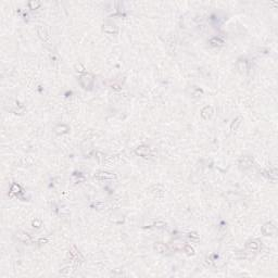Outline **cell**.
I'll return each mask as SVG.
<instances>
[{
  "label": "cell",
  "mask_w": 278,
  "mask_h": 278,
  "mask_svg": "<svg viewBox=\"0 0 278 278\" xmlns=\"http://www.w3.org/2000/svg\"><path fill=\"white\" fill-rule=\"evenodd\" d=\"M37 34L38 36L42 38L45 42H51V36H50L49 29L47 28L44 25H39L37 27Z\"/></svg>",
  "instance_id": "cell-1"
},
{
  "label": "cell",
  "mask_w": 278,
  "mask_h": 278,
  "mask_svg": "<svg viewBox=\"0 0 278 278\" xmlns=\"http://www.w3.org/2000/svg\"><path fill=\"white\" fill-rule=\"evenodd\" d=\"M92 80H94V77H92V74H85L83 75V76H80V78H79L80 85H82L84 88L90 87L92 84Z\"/></svg>",
  "instance_id": "cell-2"
},
{
  "label": "cell",
  "mask_w": 278,
  "mask_h": 278,
  "mask_svg": "<svg viewBox=\"0 0 278 278\" xmlns=\"http://www.w3.org/2000/svg\"><path fill=\"white\" fill-rule=\"evenodd\" d=\"M103 31L108 34H115L117 33L119 29H117L116 25L112 24V23H107V24L103 25Z\"/></svg>",
  "instance_id": "cell-5"
},
{
  "label": "cell",
  "mask_w": 278,
  "mask_h": 278,
  "mask_svg": "<svg viewBox=\"0 0 278 278\" xmlns=\"http://www.w3.org/2000/svg\"><path fill=\"white\" fill-rule=\"evenodd\" d=\"M39 6H40V2H35V1L29 2V8L31 9H36L37 7H39Z\"/></svg>",
  "instance_id": "cell-17"
},
{
  "label": "cell",
  "mask_w": 278,
  "mask_h": 278,
  "mask_svg": "<svg viewBox=\"0 0 278 278\" xmlns=\"http://www.w3.org/2000/svg\"><path fill=\"white\" fill-rule=\"evenodd\" d=\"M33 225H34V226H35V225H37V227H39V225H40V220H36V222L34 220Z\"/></svg>",
  "instance_id": "cell-19"
},
{
  "label": "cell",
  "mask_w": 278,
  "mask_h": 278,
  "mask_svg": "<svg viewBox=\"0 0 278 278\" xmlns=\"http://www.w3.org/2000/svg\"><path fill=\"white\" fill-rule=\"evenodd\" d=\"M136 153L141 155V157H145L147 158L148 155H150V148L149 147H146V146H141V147H138L136 149Z\"/></svg>",
  "instance_id": "cell-6"
},
{
  "label": "cell",
  "mask_w": 278,
  "mask_h": 278,
  "mask_svg": "<svg viewBox=\"0 0 278 278\" xmlns=\"http://www.w3.org/2000/svg\"><path fill=\"white\" fill-rule=\"evenodd\" d=\"M154 249L157 250L158 252H160V253H164V252L167 251L166 245H164V243H162V242H157V243L154 245Z\"/></svg>",
  "instance_id": "cell-10"
},
{
  "label": "cell",
  "mask_w": 278,
  "mask_h": 278,
  "mask_svg": "<svg viewBox=\"0 0 278 278\" xmlns=\"http://www.w3.org/2000/svg\"><path fill=\"white\" fill-rule=\"evenodd\" d=\"M240 165L243 166V168L250 167V166L252 165V159L249 158V157H243V159L240 160Z\"/></svg>",
  "instance_id": "cell-9"
},
{
  "label": "cell",
  "mask_w": 278,
  "mask_h": 278,
  "mask_svg": "<svg viewBox=\"0 0 278 278\" xmlns=\"http://www.w3.org/2000/svg\"><path fill=\"white\" fill-rule=\"evenodd\" d=\"M211 42L213 46H220V45H223V42L220 40V39H217V38H213V39H211V42Z\"/></svg>",
  "instance_id": "cell-13"
},
{
  "label": "cell",
  "mask_w": 278,
  "mask_h": 278,
  "mask_svg": "<svg viewBox=\"0 0 278 278\" xmlns=\"http://www.w3.org/2000/svg\"><path fill=\"white\" fill-rule=\"evenodd\" d=\"M185 251H186L187 254H189V255H193V254H195V250H193V248H191L190 245H186V247H185Z\"/></svg>",
  "instance_id": "cell-14"
},
{
  "label": "cell",
  "mask_w": 278,
  "mask_h": 278,
  "mask_svg": "<svg viewBox=\"0 0 278 278\" xmlns=\"http://www.w3.org/2000/svg\"><path fill=\"white\" fill-rule=\"evenodd\" d=\"M95 178L97 179H113L115 178V175L112 174V173H105V172H98L97 174L95 175Z\"/></svg>",
  "instance_id": "cell-4"
},
{
  "label": "cell",
  "mask_w": 278,
  "mask_h": 278,
  "mask_svg": "<svg viewBox=\"0 0 278 278\" xmlns=\"http://www.w3.org/2000/svg\"><path fill=\"white\" fill-rule=\"evenodd\" d=\"M245 247L250 250H259V248H260V242L257 240H250L247 242Z\"/></svg>",
  "instance_id": "cell-8"
},
{
  "label": "cell",
  "mask_w": 278,
  "mask_h": 278,
  "mask_svg": "<svg viewBox=\"0 0 278 278\" xmlns=\"http://www.w3.org/2000/svg\"><path fill=\"white\" fill-rule=\"evenodd\" d=\"M212 115H213V108H212V107L207 105L205 108L202 109V111H201V116L203 117L204 120H209Z\"/></svg>",
  "instance_id": "cell-7"
},
{
  "label": "cell",
  "mask_w": 278,
  "mask_h": 278,
  "mask_svg": "<svg viewBox=\"0 0 278 278\" xmlns=\"http://www.w3.org/2000/svg\"><path fill=\"white\" fill-rule=\"evenodd\" d=\"M189 238L195 239V240H198V239H199V236H198L196 232H190V234H189Z\"/></svg>",
  "instance_id": "cell-18"
},
{
  "label": "cell",
  "mask_w": 278,
  "mask_h": 278,
  "mask_svg": "<svg viewBox=\"0 0 278 278\" xmlns=\"http://www.w3.org/2000/svg\"><path fill=\"white\" fill-rule=\"evenodd\" d=\"M237 67H238V70L243 72V71L247 70V62L245 61H239L238 64H237Z\"/></svg>",
  "instance_id": "cell-12"
},
{
  "label": "cell",
  "mask_w": 278,
  "mask_h": 278,
  "mask_svg": "<svg viewBox=\"0 0 278 278\" xmlns=\"http://www.w3.org/2000/svg\"><path fill=\"white\" fill-rule=\"evenodd\" d=\"M19 191H20V186L17 185V184H13L12 187H11V192L17 193V192H19Z\"/></svg>",
  "instance_id": "cell-15"
},
{
  "label": "cell",
  "mask_w": 278,
  "mask_h": 278,
  "mask_svg": "<svg viewBox=\"0 0 278 278\" xmlns=\"http://www.w3.org/2000/svg\"><path fill=\"white\" fill-rule=\"evenodd\" d=\"M240 120H241L240 117H238L236 121H234V123H232V130H235V129L237 128V125L240 124V122H239Z\"/></svg>",
  "instance_id": "cell-16"
},
{
  "label": "cell",
  "mask_w": 278,
  "mask_h": 278,
  "mask_svg": "<svg viewBox=\"0 0 278 278\" xmlns=\"http://www.w3.org/2000/svg\"><path fill=\"white\" fill-rule=\"evenodd\" d=\"M263 234L265 235V236H272V235H274L275 232H276V227L274 226V224H272V223H267V224H265L264 226H263Z\"/></svg>",
  "instance_id": "cell-3"
},
{
  "label": "cell",
  "mask_w": 278,
  "mask_h": 278,
  "mask_svg": "<svg viewBox=\"0 0 278 278\" xmlns=\"http://www.w3.org/2000/svg\"><path fill=\"white\" fill-rule=\"evenodd\" d=\"M17 238H19L21 241H23V242H26V241L31 240V237H29V235L28 234H26V232H19Z\"/></svg>",
  "instance_id": "cell-11"
}]
</instances>
